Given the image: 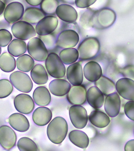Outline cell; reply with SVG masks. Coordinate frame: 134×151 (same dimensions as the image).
<instances>
[{"mask_svg": "<svg viewBox=\"0 0 134 151\" xmlns=\"http://www.w3.org/2000/svg\"><path fill=\"white\" fill-rule=\"evenodd\" d=\"M68 131V125L66 120L62 117H56L48 124L47 136L53 143L59 144L65 139Z\"/></svg>", "mask_w": 134, "mask_h": 151, "instance_id": "cell-1", "label": "cell"}, {"mask_svg": "<svg viewBox=\"0 0 134 151\" xmlns=\"http://www.w3.org/2000/svg\"><path fill=\"white\" fill-rule=\"evenodd\" d=\"M116 19L115 11L108 8H104L95 10L91 18L90 27L96 29H106L113 26Z\"/></svg>", "mask_w": 134, "mask_h": 151, "instance_id": "cell-2", "label": "cell"}, {"mask_svg": "<svg viewBox=\"0 0 134 151\" xmlns=\"http://www.w3.org/2000/svg\"><path fill=\"white\" fill-rule=\"evenodd\" d=\"M100 47V43L97 38L87 37L82 41L78 47L79 60H87L95 58L99 52Z\"/></svg>", "mask_w": 134, "mask_h": 151, "instance_id": "cell-3", "label": "cell"}, {"mask_svg": "<svg viewBox=\"0 0 134 151\" xmlns=\"http://www.w3.org/2000/svg\"><path fill=\"white\" fill-rule=\"evenodd\" d=\"M46 69L50 76L54 78H63L66 74V68L57 54L51 52L45 60Z\"/></svg>", "mask_w": 134, "mask_h": 151, "instance_id": "cell-4", "label": "cell"}, {"mask_svg": "<svg viewBox=\"0 0 134 151\" xmlns=\"http://www.w3.org/2000/svg\"><path fill=\"white\" fill-rule=\"evenodd\" d=\"M27 45V52L34 60L39 62L45 61L48 55V51L40 38L33 37Z\"/></svg>", "mask_w": 134, "mask_h": 151, "instance_id": "cell-5", "label": "cell"}, {"mask_svg": "<svg viewBox=\"0 0 134 151\" xmlns=\"http://www.w3.org/2000/svg\"><path fill=\"white\" fill-rule=\"evenodd\" d=\"M9 79L12 85L22 92L29 93L33 87V83L29 75L21 71L13 72L10 75Z\"/></svg>", "mask_w": 134, "mask_h": 151, "instance_id": "cell-6", "label": "cell"}, {"mask_svg": "<svg viewBox=\"0 0 134 151\" xmlns=\"http://www.w3.org/2000/svg\"><path fill=\"white\" fill-rule=\"evenodd\" d=\"M11 30L15 38L23 41L32 39L37 34L34 26L24 21H19L14 23L11 27Z\"/></svg>", "mask_w": 134, "mask_h": 151, "instance_id": "cell-7", "label": "cell"}, {"mask_svg": "<svg viewBox=\"0 0 134 151\" xmlns=\"http://www.w3.org/2000/svg\"><path fill=\"white\" fill-rule=\"evenodd\" d=\"M80 36L75 30L72 29L62 31L57 37V46L59 48L66 49L72 48L77 45Z\"/></svg>", "mask_w": 134, "mask_h": 151, "instance_id": "cell-8", "label": "cell"}, {"mask_svg": "<svg viewBox=\"0 0 134 151\" xmlns=\"http://www.w3.org/2000/svg\"><path fill=\"white\" fill-rule=\"evenodd\" d=\"M69 114L75 127L82 129L85 127L88 122V115L85 108L79 105L72 106L69 110Z\"/></svg>", "mask_w": 134, "mask_h": 151, "instance_id": "cell-9", "label": "cell"}, {"mask_svg": "<svg viewBox=\"0 0 134 151\" xmlns=\"http://www.w3.org/2000/svg\"><path fill=\"white\" fill-rule=\"evenodd\" d=\"M24 11L22 3L19 2H11L5 7L4 19L9 24H14L22 18Z\"/></svg>", "mask_w": 134, "mask_h": 151, "instance_id": "cell-10", "label": "cell"}, {"mask_svg": "<svg viewBox=\"0 0 134 151\" xmlns=\"http://www.w3.org/2000/svg\"><path fill=\"white\" fill-rule=\"evenodd\" d=\"M58 24L59 20L56 16L48 15L36 24L35 30L39 36L50 35L56 30Z\"/></svg>", "mask_w": 134, "mask_h": 151, "instance_id": "cell-11", "label": "cell"}, {"mask_svg": "<svg viewBox=\"0 0 134 151\" xmlns=\"http://www.w3.org/2000/svg\"><path fill=\"white\" fill-rule=\"evenodd\" d=\"M115 89L118 95L126 100L134 101V81L133 79L122 78L118 80Z\"/></svg>", "mask_w": 134, "mask_h": 151, "instance_id": "cell-12", "label": "cell"}, {"mask_svg": "<svg viewBox=\"0 0 134 151\" xmlns=\"http://www.w3.org/2000/svg\"><path fill=\"white\" fill-rule=\"evenodd\" d=\"M14 104L18 112L26 114L31 113L35 106L32 98L25 93H21L16 96L14 99Z\"/></svg>", "mask_w": 134, "mask_h": 151, "instance_id": "cell-13", "label": "cell"}, {"mask_svg": "<svg viewBox=\"0 0 134 151\" xmlns=\"http://www.w3.org/2000/svg\"><path fill=\"white\" fill-rule=\"evenodd\" d=\"M17 137L15 131L9 126L0 127V145L7 150H9L15 146Z\"/></svg>", "mask_w": 134, "mask_h": 151, "instance_id": "cell-14", "label": "cell"}, {"mask_svg": "<svg viewBox=\"0 0 134 151\" xmlns=\"http://www.w3.org/2000/svg\"><path fill=\"white\" fill-rule=\"evenodd\" d=\"M121 100L117 92L106 96L104 103V109L107 115L110 117L117 116L120 112Z\"/></svg>", "mask_w": 134, "mask_h": 151, "instance_id": "cell-15", "label": "cell"}, {"mask_svg": "<svg viewBox=\"0 0 134 151\" xmlns=\"http://www.w3.org/2000/svg\"><path fill=\"white\" fill-rule=\"evenodd\" d=\"M87 90L85 86H72L67 94L68 102L71 104L81 105L86 101Z\"/></svg>", "mask_w": 134, "mask_h": 151, "instance_id": "cell-16", "label": "cell"}, {"mask_svg": "<svg viewBox=\"0 0 134 151\" xmlns=\"http://www.w3.org/2000/svg\"><path fill=\"white\" fill-rule=\"evenodd\" d=\"M67 77L68 81L73 86L82 85L83 81V68L80 62L70 65L67 70Z\"/></svg>", "mask_w": 134, "mask_h": 151, "instance_id": "cell-17", "label": "cell"}, {"mask_svg": "<svg viewBox=\"0 0 134 151\" xmlns=\"http://www.w3.org/2000/svg\"><path fill=\"white\" fill-rule=\"evenodd\" d=\"M56 14L60 20L69 24L75 22L78 18L77 11L69 4L59 5L56 9Z\"/></svg>", "mask_w": 134, "mask_h": 151, "instance_id": "cell-18", "label": "cell"}, {"mask_svg": "<svg viewBox=\"0 0 134 151\" xmlns=\"http://www.w3.org/2000/svg\"><path fill=\"white\" fill-rule=\"evenodd\" d=\"M86 100L92 107L99 109L104 105V96L97 87L93 86L89 88L87 91Z\"/></svg>", "mask_w": 134, "mask_h": 151, "instance_id": "cell-19", "label": "cell"}, {"mask_svg": "<svg viewBox=\"0 0 134 151\" xmlns=\"http://www.w3.org/2000/svg\"><path fill=\"white\" fill-rule=\"evenodd\" d=\"M84 76L88 81L95 82L102 76V71L99 64L91 61L87 63L83 68Z\"/></svg>", "mask_w": 134, "mask_h": 151, "instance_id": "cell-20", "label": "cell"}, {"mask_svg": "<svg viewBox=\"0 0 134 151\" xmlns=\"http://www.w3.org/2000/svg\"><path fill=\"white\" fill-rule=\"evenodd\" d=\"M9 123L15 130L21 132H27L30 127L29 121L24 114L15 113L10 116Z\"/></svg>", "mask_w": 134, "mask_h": 151, "instance_id": "cell-21", "label": "cell"}, {"mask_svg": "<svg viewBox=\"0 0 134 151\" xmlns=\"http://www.w3.org/2000/svg\"><path fill=\"white\" fill-rule=\"evenodd\" d=\"M51 110L46 107H39L34 111L32 119L34 123L39 126H44L50 123L52 119Z\"/></svg>", "mask_w": 134, "mask_h": 151, "instance_id": "cell-22", "label": "cell"}, {"mask_svg": "<svg viewBox=\"0 0 134 151\" xmlns=\"http://www.w3.org/2000/svg\"><path fill=\"white\" fill-rule=\"evenodd\" d=\"M71 88V84L64 79L53 80L49 85L50 92L57 96H63L67 94Z\"/></svg>", "mask_w": 134, "mask_h": 151, "instance_id": "cell-23", "label": "cell"}, {"mask_svg": "<svg viewBox=\"0 0 134 151\" xmlns=\"http://www.w3.org/2000/svg\"><path fill=\"white\" fill-rule=\"evenodd\" d=\"M33 98L35 103L39 106H47L51 102V95L48 89L44 86H39L35 89Z\"/></svg>", "mask_w": 134, "mask_h": 151, "instance_id": "cell-24", "label": "cell"}, {"mask_svg": "<svg viewBox=\"0 0 134 151\" xmlns=\"http://www.w3.org/2000/svg\"><path fill=\"white\" fill-rule=\"evenodd\" d=\"M89 120L93 125L99 128L106 127L110 123L108 116L99 110L92 111L89 115Z\"/></svg>", "mask_w": 134, "mask_h": 151, "instance_id": "cell-25", "label": "cell"}, {"mask_svg": "<svg viewBox=\"0 0 134 151\" xmlns=\"http://www.w3.org/2000/svg\"><path fill=\"white\" fill-rule=\"evenodd\" d=\"M46 16L45 14L40 8L29 7L25 9L22 19V21L27 22L32 25H34Z\"/></svg>", "mask_w": 134, "mask_h": 151, "instance_id": "cell-26", "label": "cell"}, {"mask_svg": "<svg viewBox=\"0 0 134 151\" xmlns=\"http://www.w3.org/2000/svg\"><path fill=\"white\" fill-rule=\"evenodd\" d=\"M69 139L71 142L80 148L86 149L89 144V138L86 133L83 131L75 130L69 133Z\"/></svg>", "mask_w": 134, "mask_h": 151, "instance_id": "cell-27", "label": "cell"}, {"mask_svg": "<svg viewBox=\"0 0 134 151\" xmlns=\"http://www.w3.org/2000/svg\"><path fill=\"white\" fill-rule=\"evenodd\" d=\"M31 77L34 82L38 85L47 83L48 80V76L44 67L40 64L34 66L31 70Z\"/></svg>", "mask_w": 134, "mask_h": 151, "instance_id": "cell-28", "label": "cell"}, {"mask_svg": "<svg viewBox=\"0 0 134 151\" xmlns=\"http://www.w3.org/2000/svg\"><path fill=\"white\" fill-rule=\"evenodd\" d=\"M94 84L105 96L114 93L116 90L115 83L104 76H102L97 81L94 82Z\"/></svg>", "mask_w": 134, "mask_h": 151, "instance_id": "cell-29", "label": "cell"}, {"mask_svg": "<svg viewBox=\"0 0 134 151\" xmlns=\"http://www.w3.org/2000/svg\"><path fill=\"white\" fill-rule=\"evenodd\" d=\"M7 50L9 53L13 57H19L27 51V44L24 41L18 39H14L8 46Z\"/></svg>", "mask_w": 134, "mask_h": 151, "instance_id": "cell-30", "label": "cell"}, {"mask_svg": "<svg viewBox=\"0 0 134 151\" xmlns=\"http://www.w3.org/2000/svg\"><path fill=\"white\" fill-rule=\"evenodd\" d=\"M16 60L8 52H4L0 55V69L4 72L9 73L16 68Z\"/></svg>", "mask_w": 134, "mask_h": 151, "instance_id": "cell-31", "label": "cell"}, {"mask_svg": "<svg viewBox=\"0 0 134 151\" xmlns=\"http://www.w3.org/2000/svg\"><path fill=\"white\" fill-rule=\"evenodd\" d=\"M59 57L64 64L70 65L78 60L79 54L77 50L75 48H66L60 52Z\"/></svg>", "mask_w": 134, "mask_h": 151, "instance_id": "cell-32", "label": "cell"}, {"mask_svg": "<svg viewBox=\"0 0 134 151\" xmlns=\"http://www.w3.org/2000/svg\"><path fill=\"white\" fill-rule=\"evenodd\" d=\"M16 64L19 70L23 72H29L34 66L35 61L29 55L24 54L17 58Z\"/></svg>", "mask_w": 134, "mask_h": 151, "instance_id": "cell-33", "label": "cell"}, {"mask_svg": "<svg viewBox=\"0 0 134 151\" xmlns=\"http://www.w3.org/2000/svg\"><path fill=\"white\" fill-rule=\"evenodd\" d=\"M59 5V1L44 0L40 5V9L46 15L54 16L56 14V9Z\"/></svg>", "mask_w": 134, "mask_h": 151, "instance_id": "cell-34", "label": "cell"}, {"mask_svg": "<svg viewBox=\"0 0 134 151\" xmlns=\"http://www.w3.org/2000/svg\"><path fill=\"white\" fill-rule=\"evenodd\" d=\"M17 147L20 151H38V147L35 142L27 137H23L19 140Z\"/></svg>", "mask_w": 134, "mask_h": 151, "instance_id": "cell-35", "label": "cell"}, {"mask_svg": "<svg viewBox=\"0 0 134 151\" xmlns=\"http://www.w3.org/2000/svg\"><path fill=\"white\" fill-rule=\"evenodd\" d=\"M14 90V87L9 80L7 79L0 80V99L9 96Z\"/></svg>", "mask_w": 134, "mask_h": 151, "instance_id": "cell-36", "label": "cell"}, {"mask_svg": "<svg viewBox=\"0 0 134 151\" xmlns=\"http://www.w3.org/2000/svg\"><path fill=\"white\" fill-rule=\"evenodd\" d=\"M38 37L42 40L48 51L53 50L57 47V37L53 33L46 36H39Z\"/></svg>", "mask_w": 134, "mask_h": 151, "instance_id": "cell-37", "label": "cell"}, {"mask_svg": "<svg viewBox=\"0 0 134 151\" xmlns=\"http://www.w3.org/2000/svg\"><path fill=\"white\" fill-rule=\"evenodd\" d=\"M13 36L10 32L6 29H0V47H6L12 40Z\"/></svg>", "mask_w": 134, "mask_h": 151, "instance_id": "cell-38", "label": "cell"}, {"mask_svg": "<svg viewBox=\"0 0 134 151\" xmlns=\"http://www.w3.org/2000/svg\"><path fill=\"white\" fill-rule=\"evenodd\" d=\"M95 10L91 8H88L82 13L80 16V22L82 26L84 27H90V23L92 15Z\"/></svg>", "mask_w": 134, "mask_h": 151, "instance_id": "cell-39", "label": "cell"}, {"mask_svg": "<svg viewBox=\"0 0 134 151\" xmlns=\"http://www.w3.org/2000/svg\"><path fill=\"white\" fill-rule=\"evenodd\" d=\"M124 111L126 116L132 121H134V102L130 101L124 106Z\"/></svg>", "mask_w": 134, "mask_h": 151, "instance_id": "cell-40", "label": "cell"}, {"mask_svg": "<svg viewBox=\"0 0 134 151\" xmlns=\"http://www.w3.org/2000/svg\"><path fill=\"white\" fill-rule=\"evenodd\" d=\"M119 72L125 78L134 79V66L128 65L120 69Z\"/></svg>", "mask_w": 134, "mask_h": 151, "instance_id": "cell-41", "label": "cell"}, {"mask_svg": "<svg viewBox=\"0 0 134 151\" xmlns=\"http://www.w3.org/2000/svg\"><path fill=\"white\" fill-rule=\"evenodd\" d=\"M96 1H92V0H87V1H80V0H76L75 1V4L77 7L80 8L84 9L90 7L91 5H93L95 3Z\"/></svg>", "mask_w": 134, "mask_h": 151, "instance_id": "cell-42", "label": "cell"}, {"mask_svg": "<svg viewBox=\"0 0 134 151\" xmlns=\"http://www.w3.org/2000/svg\"><path fill=\"white\" fill-rule=\"evenodd\" d=\"M125 151H134V140L132 139L127 142L125 145Z\"/></svg>", "mask_w": 134, "mask_h": 151, "instance_id": "cell-43", "label": "cell"}, {"mask_svg": "<svg viewBox=\"0 0 134 151\" xmlns=\"http://www.w3.org/2000/svg\"><path fill=\"white\" fill-rule=\"evenodd\" d=\"M27 4L32 6H38L41 5L42 1V0H26Z\"/></svg>", "mask_w": 134, "mask_h": 151, "instance_id": "cell-44", "label": "cell"}, {"mask_svg": "<svg viewBox=\"0 0 134 151\" xmlns=\"http://www.w3.org/2000/svg\"><path fill=\"white\" fill-rule=\"evenodd\" d=\"M6 7L5 4L3 1H0V16L3 14Z\"/></svg>", "mask_w": 134, "mask_h": 151, "instance_id": "cell-45", "label": "cell"}, {"mask_svg": "<svg viewBox=\"0 0 134 151\" xmlns=\"http://www.w3.org/2000/svg\"><path fill=\"white\" fill-rule=\"evenodd\" d=\"M1 47H0V55H1Z\"/></svg>", "mask_w": 134, "mask_h": 151, "instance_id": "cell-46", "label": "cell"}]
</instances>
